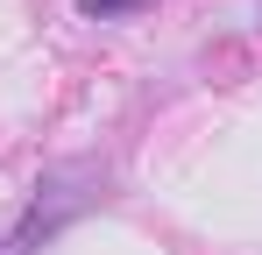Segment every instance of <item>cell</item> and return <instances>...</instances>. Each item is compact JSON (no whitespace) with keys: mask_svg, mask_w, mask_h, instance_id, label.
<instances>
[{"mask_svg":"<svg viewBox=\"0 0 262 255\" xmlns=\"http://www.w3.org/2000/svg\"><path fill=\"white\" fill-rule=\"evenodd\" d=\"M149 0H78V14H92V22H121V14H142Z\"/></svg>","mask_w":262,"mask_h":255,"instance_id":"7a4b0ae2","label":"cell"},{"mask_svg":"<svg viewBox=\"0 0 262 255\" xmlns=\"http://www.w3.org/2000/svg\"><path fill=\"white\" fill-rule=\"evenodd\" d=\"M92 199H99V170H92V163H64V170H50L43 184H36V199H29V213L14 220V234L0 241V255H36L50 234H57V227H71Z\"/></svg>","mask_w":262,"mask_h":255,"instance_id":"6da1fadb","label":"cell"}]
</instances>
